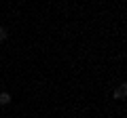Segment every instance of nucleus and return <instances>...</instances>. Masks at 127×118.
<instances>
[{
    "mask_svg": "<svg viewBox=\"0 0 127 118\" xmlns=\"http://www.w3.org/2000/svg\"><path fill=\"white\" fill-rule=\"evenodd\" d=\"M125 97H127V82H123L114 89V99H125Z\"/></svg>",
    "mask_w": 127,
    "mask_h": 118,
    "instance_id": "obj_1",
    "label": "nucleus"
},
{
    "mask_svg": "<svg viewBox=\"0 0 127 118\" xmlns=\"http://www.w3.org/2000/svg\"><path fill=\"white\" fill-rule=\"evenodd\" d=\"M11 103V95L9 93H0V105H6Z\"/></svg>",
    "mask_w": 127,
    "mask_h": 118,
    "instance_id": "obj_2",
    "label": "nucleus"
},
{
    "mask_svg": "<svg viewBox=\"0 0 127 118\" xmlns=\"http://www.w3.org/2000/svg\"><path fill=\"white\" fill-rule=\"evenodd\" d=\"M6 36H9V34H6V30L0 25V40H6Z\"/></svg>",
    "mask_w": 127,
    "mask_h": 118,
    "instance_id": "obj_3",
    "label": "nucleus"
}]
</instances>
